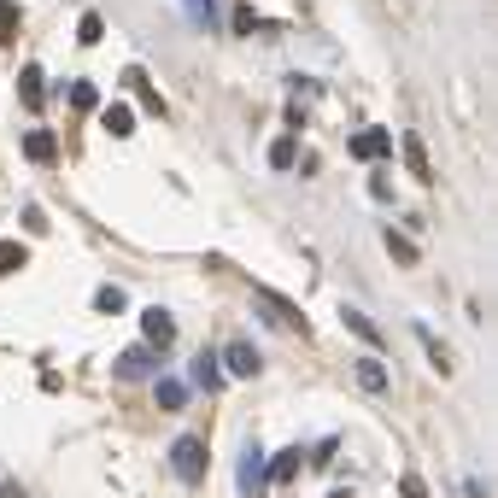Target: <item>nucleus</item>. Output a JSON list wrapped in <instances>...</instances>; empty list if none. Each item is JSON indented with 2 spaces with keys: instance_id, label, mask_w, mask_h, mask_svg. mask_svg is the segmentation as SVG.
Listing matches in <instances>:
<instances>
[{
  "instance_id": "1",
  "label": "nucleus",
  "mask_w": 498,
  "mask_h": 498,
  "mask_svg": "<svg viewBox=\"0 0 498 498\" xmlns=\"http://www.w3.org/2000/svg\"><path fill=\"white\" fill-rule=\"evenodd\" d=\"M206 464H211V452H206V434H182L177 440V452H170V469H177L182 481H206Z\"/></svg>"
},
{
  "instance_id": "2",
  "label": "nucleus",
  "mask_w": 498,
  "mask_h": 498,
  "mask_svg": "<svg viewBox=\"0 0 498 498\" xmlns=\"http://www.w3.org/2000/svg\"><path fill=\"white\" fill-rule=\"evenodd\" d=\"M223 369H229V376H241V381H253L258 369H264V358H258L246 340H229V346H223Z\"/></svg>"
},
{
  "instance_id": "3",
  "label": "nucleus",
  "mask_w": 498,
  "mask_h": 498,
  "mask_svg": "<svg viewBox=\"0 0 498 498\" xmlns=\"http://www.w3.org/2000/svg\"><path fill=\"white\" fill-rule=\"evenodd\" d=\"M18 100H24V111H42L47 106V71L42 65H24L18 71Z\"/></svg>"
},
{
  "instance_id": "4",
  "label": "nucleus",
  "mask_w": 498,
  "mask_h": 498,
  "mask_svg": "<svg viewBox=\"0 0 498 498\" xmlns=\"http://www.w3.org/2000/svg\"><path fill=\"white\" fill-rule=\"evenodd\" d=\"M141 334H147V346H153V352H165L170 340H177V322H170V311H141Z\"/></svg>"
},
{
  "instance_id": "5",
  "label": "nucleus",
  "mask_w": 498,
  "mask_h": 498,
  "mask_svg": "<svg viewBox=\"0 0 498 498\" xmlns=\"http://www.w3.org/2000/svg\"><path fill=\"white\" fill-rule=\"evenodd\" d=\"M388 129H358L352 135V158H364V165H381V158H388Z\"/></svg>"
},
{
  "instance_id": "6",
  "label": "nucleus",
  "mask_w": 498,
  "mask_h": 498,
  "mask_svg": "<svg viewBox=\"0 0 498 498\" xmlns=\"http://www.w3.org/2000/svg\"><path fill=\"white\" fill-rule=\"evenodd\" d=\"M24 153H30L35 165H59V141H53L47 129H30V135H24Z\"/></svg>"
},
{
  "instance_id": "7",
  "label": "nucleus",
  "mask_w": 498,
  "mask_h": 498,
  "mask_svg": "<svg viewBox=\"0 0 498 498\" xmlns=\"http://www.w3.org/2000/svg\"><path fill=\"white\" fill-rule=\"evenodd\" d=\"M340 322H346V329H352V334H358L364 346H381V329H376V322H369V317H364L358 305H340Z\"/></svg>"
},
{
  "instance_id": "8",
  "label": "nucleus",
  "mask_w": 498,
  "mask_h": 498,
  "mask_svg": "<svg viewBox=\"0 0 498 498\" xmlns=\"http://www.w3.org/2000/svg\"><path fill=\"white\" fill-rule=\"evenodd\" d=\"M258 305H264V317H276V322H288V329H293V334H305V329H311V322H305V317H299V311H293V305H282V299H276V293H258Z\"/></svg>"
},
{
  "instance_id": "9",
  "label": "nucleus",
  "mask_w": 498,
  "mask_h": 498,
  "mask_svg": "<svg viewBox=\"0 0 498 498\" xmlns=\"http://www.w3.org/2000/svg\"><path fill=\"white\" fill-rule=\"evenodd\" d=\"M100 123H106V135H118V141H123V135L135 129V111L129 106H106V111H100Z\"/></svg>"
},
{
  "instance_id": "10",
  "label": "nucleus",
  "mask_w": 498,
  "mask_h": 498,
  "mask_svg": "<svg viewBox=\"0 0 498 498\" xmlns=\"http://www.w3.org/2000/svg\"><path fill=\"white\" fill-rule=\"evenodd\" d=\"M405 165H410V177L428 182V147H422V135H405Z\"/></svg>"
},
{
  "instance_id": "11",
  "label": "nucleus",
  "mask_w": 498,
  "mask_h": 498,
  "mask_svg": "<svg viewBox=\"0 0 498 498\" xmlns=\"http://www.w3.org/2000/svg\"><path fill=\"white\" fill-rule=\"evenodd\" d=\"M358 388L364 393H388V369H381L376 358H364V364H358Z\"/></svg>"
},
{
  "instance_id": "12",
  "label": "nucleus",
  "mask_w": 498,
  "mask_h": 498,
  "mask_svg": "<svg viewBox=\"0 0 498 498\" xmlns=\"http://www.w3.org/2000/svg\"><path fill=\"white\" fill-rule=\"evenodd\" d=\"M153 398H158V410H182L188 405V388H182V381H158Z\"/></svg>"
},
{
  "instance_id": "13",
  "label": "nucleus",
  "mask_w": 498,
  "mask_h": 498,
  "mask_svg": "<svg viewBox=\"0 0 498 498\" xmlns=\"http://www.w3.org/2000/svg\"><path fill=\"white\" fill-rule=\"evenodd\" d=\"M147 369H153V346H147V352H123L118 358V376L129 381V376H147Z\"/></svg>"
},
{
  "instance_id": "14",
  "label": "nucleus",
  "mask_w": 498,
  "mask_h": 498,
  "mask_svg": "<svg viewBox=\"0 0 498 498\" xmlns=\"http://www.w3.org/2000/svg\"><path fill=\"white\" fill-rule=\"evenodd\" d=\"M388 253H393V264H417V246H410L405 229H388Z\"/></svg>"
},
{
  "instance_id": "15",
  "label": "nucleus",
  "mask_w": 498,
  "mask_h": 498,
  "mask_svg": "<svg viewBox=\"0 0 498 498\" xmlns=\"http://www.w3.org/2000/svg\"><path fill=\"white\" fill-rule=\"evenodd\" d=\"M293 475H299V452L270 457V481H276V487H282V481H293Z\"/></svg>"
},
{
  "instance_id": "16",
  "label": "nucleus",
  "mask_w": 498,
  "mask_h": 498,
  "mask_svg": "<svg viewBox=\"0 0 498 498\" xmlns=\"http://www.w3.org/2000/svg\"><path fill=\"white\" fill-rule=\"evenodd\" d=\"M12 270H24V246L18 241H0V276H12Z\"/></svg>"
},
{
  "instance_id": "17",
  "label": "nucleus",
  "mask_w": 498,
  "mask_h": 498,
  "mask_svg": "<svg viewBox=\"0 0 498 498\" xmlns=\"http://www.w3.org/2000/svg\"><path fill=\"white\" fill-rule=\"evenodd\" d=\"M12 35H18V6L0 0V42H12Z\"/></svg>"
},
{
  "instance_id": "18",
  "label": "nucleus",
  "mask_w": 498,
  "mask_h": 498,
  "mask_svg": "<svg viewBox=\"0 0 498 498\" xmlns=\"http://www.w3.org/2000/svg\"><path fill=\"white\" fill-rule=\"evenodd\" d=\"M71 106H77V111H94V106H100L94 82H77V89H71Z\"/></svg>"
},
{
  "instance_id": "19",
  "label": "nucleus",
  "mask_w": 498,
  "mask_h": 498,
  "mask_svg": "<svg viewBox=\"0 0 498 498\" xmlns=\"http://www.w3.org/2000/svg\"><path fill=\"white\" fill-rule=\"evenodd\" d=\"M270 165H276V170H288V165H293V135H282V141L270 147Z\"/></svg>"
},
{
  "instance_id": "20",
  "label": "nucleus",
  "mask_w": 498,
  "mask_h": 498,
  "mask_svg": "<svg viewBox=\"0 0 498 498\" xmlns=\"http://www.w3.org/2000/svg\"><path fill=\"white\" fill-rule=\"evenodd\" d=\"M422 346H428V358H434V369H445V376H452V358H445V346L434 340V334H422Z\"/></svg>"
},
{
  "instance_id": "21",
  "label": "nucleus",
  "mask_w": 498,
  "mask_h": 498,
  "mask_svg": "<svg viewBox=\"0 0 498 498\" xmlns=\"http://www.w3.org/2000/svg\"><path fill=\"white\" fill-rule=\"evenodd\" d=\"M100 35H106V24H100V18H94V12H89V18H82V24H77V42H100Z\"/></svg>"
},
{
  "instance_id": "22",
  "label": "nucleus",
  "mask_w": 498,
  "mask_h": 498,
  "mask_svg": "<svg viewBox=\"0 0 498 498\" xmlns=\"http://www.w3.org/2000/svg\"><path fill=\"white\" fill-rule=\"evenodd\" d=\"M94 305L106 311V317H118V311H123V293H118V288H100V299H94Z\"/></svg>"
},
{
  "instance_id": "23",
  "label": "nucleus",
  "mask_w": 498,
  "mask_h": 498,
  "mask_svg": "<svg viewBox=\"0 0 498 498\" xmlns=\"http://www.w3.org/2000/svg\"><path fill=\"white\" fill-rule=\"evenodd\" d=\"M398 498H428V487H422V475H405V481H398Z\"/></svg>"
},
{
  "instance_id": "24",
  "label": "nucleus",
  "mask_w": 498,
  "mask_h": 498,
  "mask_svg": "<svg viewBox=\"0 0 498 498\" xmlns=\"http://www.w3.org/2000/svg\"><path fill=\"white\" fill-rule=\"evenodd\" d=\"M0 498H24V487H12V481H0Z\"/></svg>"
}]
</instances>
